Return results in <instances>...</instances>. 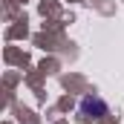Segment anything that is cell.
Segmentation results:
<instances>
[{
  "mask_svg": "<svg viewBox=\"0 0 124 124\" xmlns=\"http://www.w3.org/2000/svg\"><path fill=\"white\" fill-rule=\"evenodd\" d=\"M93 110H101V116H107V104H104L101 98H93V95H87V98L81 101V118L87 121ZM101 116H98V118H101Z\"/></svg>",
  "mask_w": 124,
  "mask_h": 124,
  "instance_id": "obj_1",
  "label": "cell"
}]
</instances>
